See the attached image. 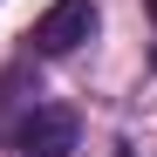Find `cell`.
<instances>
[{"instance_id":"3","label":"cell","mask_w":157,"mask_h":157,"mask_svg":"<svg viewBox=\"0 0 157 157\" xmlns=\"http://www.w3.org/2000/svg\"><path fill=\"white\" fill-rule=\"evenodd\" d=\"M150 21H157V0H150Z\"/></svg>"},{"instance_id":"1","label":"cell","mask_w":157,"mask_h":157,"mask_svg":"<svg viewBox=\"0 0 157 157\" xmlns=\"http://www.w3.org/2000/svg\"><path fill=\"white\" fill-rule=\"evenodd\" d=\"M89 34H96V7L89 0H55V7L34 21L28 41H34V55H75Z\"/></svg>"},{"instance_id":"2","label":"cell","mask_w":157,"mask_h":157,"mask_svg":"<svg viewBox=\"0 0 157 157\" xmlns=\"http://www.w3.org/2000/svg\"><path fill=\"white\" fill-rule=\"evenodd\" d=\"M14 150L21 157H68L75 150V116L55 109V102H34V116L14 130Z\"/></svg>"}]
</instances>
